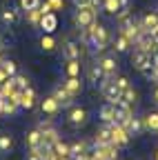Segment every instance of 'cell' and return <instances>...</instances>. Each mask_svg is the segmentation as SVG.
<instances>
[{"mask_svg": "<svg viewBox=\"0 0 158 160\" xmlns=\"http://www.w3.org/2000/svg\"><path fill=\"white\" fill-rule=\"evenodd\" d=\"M40 18H43L40 7H38V9H31V11H27V20H29L31 25H38V22H40Z\"/></svg>", "mask_w": 158, "mask_h": 160, "instance_id": "obj_36", "label": "cell"}, {"mask_svg": "<svg viewBox=\"0 0 158 160\" xmlns=\"http://www.w3.org/2000/svg\"><path fill=\"white\" fill-rule=\"evenodd\" d=\"M67 120H69L71 127H83V125H87V120H89V111H87L85 107L74 105V107H69V111H67Z\"/></svg>", "mask_w": 158, "mask_h": 160, "instance_id": "obj_4", "label": "cell"}, {"mask_svg": "<svg viewBox=\"0 0 158 160\" xmlns=\"http://www.w3.org/2000/svg\"><path fill=\"white\" fill-rule=\"evenodd\" d=\"M40 27L45 29V33H51V31L58 27V18H56V13H54V11L43 13V18H40Z\"/></svg>", "mask_w": 158, "mask_h": 160, "instance_id": "obj_17", "label": "cell"}, {"mask_svg": "<svg viewBox=\"0 0 158 160\" xmlns=\"http://www.w3.org/2000/svg\"><path fill=\"white\" fill-rule=\"evenodd\" d=\"M11 82H13V91L20 93L23 89L29 87V78H27V76H20V73H16V76H11Z\"/></svg>", "mask_w": 158, "mask_h": 160, "instance_id": "obj_28", "label": "cell"}, {"mask_svg": "<svg viewBox=\"0 0 158 160\" xmlns=\"http://www.w3.org/2000/svg\"><path fill=\"white\" fill-rule=\"evenodd\" d=\"M114 107H116V122L125 127V125H127V120L134 116V113H131V105L123 102V100H118V102H114Z\"/></svg>", "mask_w": 158, "mask_h": 160, "instance_id": "obj_9", "label": "cell"}, {"mask_svg": "<svg viewBox=\"0 0 158 160\" xmlns=\"http://www.w3.org/2000/svg\"><path fill=\"white\" fill-rule=\"evenodd\" d=\"M87 153H89V149H87L85 142H74V145H69V158H71V160H85Z\"/></svg>", "mask_w": 158, "mask_h": 160, "instance_id": "obj_18", "label": "cell"}, {"mask_svg": "<svg viewBox=\"0 0 158 160\" xmlns=\"http://www.w3.org/2000/svg\"><path fill=\"white\" fill-rule=\"evenodd\" d=\"M145 78H149V80H154V82H158V56H154V65H151V69L147 71V73H143Z\"/></svg>", "mask_w": 158, "mask_h": 160, "instance_id": "obj_34", "label": "cell"}, {"mask_svg": "<svg viewBox=\"0 0 158 160\" xmlns=\"http://www.w3.org/2000/svg\"><path fill=\"white\" fill-rule=\"evenodd\" d=\"M40 7V0H20V9L23 11H31Z\"/></svg>", "mask_w": 158, "mask_h": 160, "instance_id": "obj_37", "label": "cell"}, {"mask_svg": "<svg viewBox=\"0 0 158 160\" xmlns=\"http://www.w3.org/2000/svg\"><path fill=\"white\" fill-rule=\"evenodd\" d=\"M0 49H3V38H0Z\"/></svg>", "mask_w": 158, "mask_h": 160, "instance_id": "obj_46", "label": "cell"}, {"mask_svg": "<svg viewBox=\"0 0 158 160\" xmlns=\"http://www.w3.org/2000/svg\"><path fill=\"white\" fill-rule=\"evenodd\" d=\"M151 102H154V105L158 107V87H156V89L151 91Z\"/></svg>", "mask_w": 158, "mask_h": 160, "instance_id": "obj_42", "label": "cell"}, {"mask_svg": "<svg viewBox=\"0 0 158 160\" xmlns=\"http://www.w3.org/2000/svg\"><path fill=\"white\" fill-rule=\"evenodd\" d=\"M54 98H56L60 105H69V102H71V96L65 91V87H58V89H56V93H54Z\"/></svg>", "mask_w": 158, "mask_h": 160, "instance_id": "obj_32", "label": "cell"}, {"mask_svg": "<svg viewBox=\"0 0 158 160\" xmlns=\"http://www.w3.org/2000/svg\"><path fill=\"white\" fill-rule=\"evenodd\" d=\"M136 98H138V93H136L134 87H125L123 93H120V100H123V102H127V105H134V102H136Z\"/></svg>", "mask_w": 158, "mask_h": 160, "instance_id": "obj_29", "label": "cell"}, {"mask_svg": "<svg viewBox=\"0 0 158 160\" xmlns=\"http://www.w3.org/2000/svg\"><path fill=\"white\" fill-rule=\"evenodd\" d=\"M87 78H89L91 87H100V85L105 82V80H107V76L103 73V69H100V65H98V62H91V65H89Z\"/></svg>", "mask_w": 158, "mask_h": 160, "instance_id": "obj_10", "label": "cell"}, {"mask_svg": "<svg viewBox=\"0 0 158 160\" xmlns=\"http://www.w3.org/2000/svg\"><path fill=\"white\" fill-rule=\"evenodd\" d=\"M156 160H158V153H156Z\"/></svg>", "mask_w": 158, "mask_h": 160, "instance_id": "obj_48", "label": "cell"}, {"mask_svg": "<svg viewBox=\"0 0 158 160\" xmlns=\"http://www.w3.org/2000/svg\"><path fill=\"white\" fill-rule=\"evenodd\" d=\"M63 58L65 60H80V45L74 40H65L63 42Z\"/></svg>", "mask_w": 158, "mask_h": 160, "instance_id": "obj_12", "label": "cell"}, {"mask_svg": "<svg viewBox=\"0 0 158 160\" xmlns=\"http://www.w3.org/2000/svg\"><path fill=\"white\" fill-rule=\"evenodd\" d=\"M25 140H27V145H29V149H36V147H38V145H40L43 140H45V138H43L40 129H31V131L27 133V138H25Z\"/></svg>", "mask_w": 158, "mask_h": 160, "instance_id": "obj_27", "label": "cell"}, {"mask_svg": "<svg viewBox=\"0 0 158 160\" xmlns=\"http://www.w3.org/2000/svg\"><path fill=\"white\" fill-rule=\"evenodd\" d=\"M74 5L76 7H85V5H89V0H74Z\"/></svg>", "mask_w": 158, "mask_h": 160, "instance_id": "obj_44", "label": "cell"}, {"mask_svg": "<svg viewBox=\"0 0 158 160\" xmlns=\"http://www.w3.org/2000/svg\"><path fill=\"white\" fill-rule=\"evenodd\" d=\"M40 47H43L45 51H54V49H56V40H54L51 36H43V38H40Z\"/></svg>", "mask_w": 158, "mask_h": 160, "instance_id": "obj_35", "label": "cell"}, {"mask_svg": "<svg viewBox=\"0 0 158 160\" xmlns=\"http://www.w3.org/2000/svg\"><path fill=\"white\" fill-rule=\"evenodd\" d=\"M63 160H71V158H63Z\"/></svg>", "mask_w": 158, "mask_h": 160, "instance_id": "obj_47", "label": "cell"}, {"mask_svg": "<svg viewBox=\"0 0 158 160\" xmlns=\"http://www.w3.org/2000/svg\"><path fill=\"white\" fill-rule=\"evenodd\" d=\"M87 31V36H85V40H87V45L91 47V51L94 53H100V51H105L107 49V45H109V33H107V27H103V25H91L89 29H85Z\"/></svg>", "mask_w": 158, "mask_h": 160, "instance_id": "obj_1", "label": "cell"}, {"mask_svg": "<svg viewBox=\"0 0 158 160\" xmlns=\"http://www.w3.org/2000/svg\"><path fill=\"white\" fill-rule=\"evenodd\" d=\"M7 78H9V76H7V71H5L3 67H0V85H3V82H5V80H7Z\"/></svg>", "mask_w": 158, "mask_h": 160, "instance_id": "obj_43", "label": "cell"}, {"mask_svg": "<svg viewBox=\"0 0 158 160\" xmlns=\"http://www.w3.org/2000/svg\"><path fill=\"white\" fill-rule=\"evenodd\" d=\"M47 5H49V9L54 11V9H60V7H63V0H47Z\"/></svg>", "mask_w": 158, "mask_h": 160, "instance_id": "obj_41", "label": "cell"}, {"mask_svg": "<svg viewBox=\"0 0 158 160\" xmlns=\"http://www.w3.org/2000/svg\"><path fill=\"white\" fill-rule=\"evenodd\" d=\"M18 105H20L23 109H27V111L33 109V105H36V91L31 89V85L18 93Z\"/></svg>", "mask_w": 158, "mask_h": 160, "instance_id": "obj_11", "label": "cell"}, {"mask_svg": "<svg viewBox=\"0 0 158 160\" xmlns=\"http://www.w3.org/2000/svg\"><path fill=\"white\" fill-rule=\"evenodd\" d=\"M116 80V82H118V87H120V89H125V87H129V80L125 78V76H118V78H114Z\"/></svg>", "mask_w": 158, "mask_h": 160, "instance_id": "obj_40", "label": "cell"}, {"mask_svg": "<svg viewBox=\"0 0 158 160\" xmlns=\"http://www.w3.org/2000/svg\"><path fill=\"white\" fill-rule=\"evenodd\" d=\"M11 151H13V136L0 133V156H7Z\"/></svg>", "mask_w": 158, "mask_h": 160, "instance_id": "obj_24", "label": "cell"}, {"mask_svg": "<svg viewBox=\"0 0 158 160\" xmlns=\"http://www.w3.org/2000/svg\"><path fill=\"white\" fill-rule=\"evenodd\" d=\"M98 65H100V69H103V73L107 78H116V73H118V58H116V53H105L103 58H98Z\"/></svg>", "mask_w": 158, "mask_h": 160, "instance_id": "obj_7", "label": "cell"}, {"mask_svg": "<svg viewBox=\"0 0 158 160\" xmlns=\"http://www.w3.org/2000/svg\"><path fill=\"white\" fill-rule=\"evenodd\" d=\"M109 129H111V142L120 149V147H127V142H129V133H127V129L123 127V125H118V122H109Z\"/></svg>", "mask_w": 158, "mask_h": 160, "instance_id": "obj_6", "label": "cell"}, {"mask_svg": "<svg viewBox=\"0 0 158 160\" xmlns=\"http://www.w3.org/2000/svg\"><path fill=\"white\" fill-rule=\"evenodd\" d=\"M129 9H131V0H118V13H116V18L127 16Z\"/></svg>", "mask_w": 158, "mask_h": 160, "instance_id": "obj_33", "label": "cell"}, {"mask_svg": "<svg viewBox=\"0 0 158 160\" xmlns=\"http://www.w3.org/2000/svg\"><path fill=\"white\" fill-rule=\"evenodd\" d=\"M131 65H134V69H138L140 73H147L151 69V65H154V56L136 47L134 53H131Z\"/></svg>", "mask_w": 158, "mask_h": 160, "instance_id": "obj_3", "label": "cell"}, {"mask_svg": "<svg viewBox=\"0 0 158 160\" xmlns=\"http://www.w3.org/2000/svg\"><path fill=\"white\" fill-rule=\"evenodd\" d=\"M100 91H103V96H105V100L107 102H118L120 100V93H123V89L118 87V82L114 78H107L105 82L100 85Z\"/></svg>", "mask_w": 158, "mask_h": 160, "instance_id": "obj_5", "label": "cell"}, {"mask_svg": "<svg viewBox=\"0 0 158 160\" xmlns=\"http://www.w3.org/2000/svg\"><path fill=\"white\" fill-rule=\"evenodd\" d=\"M100 118H103L105 125L116 122V107H114V102H107V105L100 107Z\"/></svg>", "mask_w": 158, "mask_h": 160, "instance_id": "obj_22", "label": "cell"}, {"mask_svg": "<svg viewBox=\"0 0 158 160\" xmlns=\"http://www.w3.org/2000/svg\"><path fill=\"white\" fill-rule=\"evenodd\" d=\"M18 20H20V16H18V11L13 7H5L3 13H0V22H3L5 27H13Z\"/></svg>", "mask_w": 158, "mask_h": 160, "instance_id": "obj_15", "label": "cell"}, {"mask_svg": "<svg viewBox=\"0 0 158 160\" xmlns=\"http://www.w3.org/2000/svg\"><path fill=\"white\" fill-rule=\"evenodd\" d=\"M94 156H96V160H116L118 158V147L114 142L111 145H96Z\"/></svg>", "mask_w": 158, "mask_h": 160, "instance_id": "obj_8", "label": "cell"}, {"mask_svg": "<svg viewBox=\"0 0 158 160\" xmlns=\"http://www.w3.org/2000/svg\"><path fill=\"white\" fill-rule=\"evenodd\" d=\"M63 87H65V91H67L71 98H76L78 93L83 91V82H80V78H67L65 82H63Z\"/></svg>", "mask_w": 158, "mask_h": 160, "instance_id": "obj_19", "label": "cell"}, {"mask_svg": "<svg viewBox=\"0 0 158 160\" xmlns=\"http://www.w3.org/2000/svg\"><path fill=\"white\" fill-rule=\"evenodd\" d=\"M140 27H143L145 31H154V29H158V11H149V13H145L143 20H140Z\"/></svg>", "mask_w": 158, "mask_h": 160, "instance_id": "obj_20", "label": "cell"}, {"mask_svg": "<svg viewBox=\"0 0 158 160\" xmlns=\"http://www.w3.org/2000/svg\"><path fill=\"white\" fill-rule=\"evenodd\" d=\"M143 125H145V131L158 133V111H149V113L143 118Z\"/></svg>", "mask_w": 158, "mask_h": 160, "instance_id": "obj_21", "label": "cell"}, {"mask_svg": "<svg viewBox=\"0 0 158 160\" xmlns=\"http://www.w3.org/2000/svg\"><path fill=\"white\" fill-rule=\"evenodd\" d=\"M125 129H127V133H129V136H140V133L145 131V125H143V118H140V116H131V118L127 120V125H125Z\"/></svg>", "mask_w": 158, "mask_h": 160, "instance_id": "obj_13", "label": "cell"}, {"mask_svg": "<svg viewBox=\"0 0 158 160\" xmlns=\"http://www.w3.org/2000/svg\"><path fill=\"white\" fill-rule=\"evenodd\" d=\"M74 22H76L78 29H89V27L96 22V11H94L89 5L78 7V11L74 13Z\"/></svg>", "mask_w": 158, "mask_h": 160, "instance_id": "obj_2", "label": "cell"}, {"mask_svg": "<svg viewBox=\"0 0 158 160\" xmlns=\"http://www.w3.org/2000/svg\"><path fill=\"white\" fill-rule=\"evenodd\" d=\"M3 69L7 71V76H9V78L18 73V67H16V62H13V60H3Z\"/></svg>", "mask_w": 158, "mask_h": 160, "instance_id": "obj_38", "label": "cell"}, {"mask_svg": "<svg viewBox=\"0 0 158 160\" xmlns=\"http://www.w3.org/2000/svg\"><path fill=\"white\" fill-rule=\"evenodd\" d=\"M3 60H5V58H3V56H0V67H3Z\"/></svg>", "mask_w": 158, "mask_h": 160, "instance_id": "obj_45", "label": "cell"}, {"mask_svg": "<svg viewBox=\"0 0 158 160\" xmlns=\"http://www.w3.org/2000/svg\"><path fill=\"white\" fill-rule=\"evenodd\" d=\"M65 76L67 78H80V60H67Z\"/></svg>", "mask_w": 158, "mask_h": 160, "instance_id": "obj_25", "label": "cell"}, {"mask_svg": "<svg viewBox=\"0 0 158 160\" xmlns=\"http://www.w3.org/2000/svg\"><path fill=\"white\" fill-rule=\"evenodd\" d=\"M96 145H111V129H109V125H105V127L98 129V133H96Z\"/></svg>", "mask_w": 158, "mask_h": 160, "instance_id": "obj_26", "label": "cell"}, {"mask_svg": "<svg viewBox=\"0 0 158 160\" xmlns=\"http://www.w3.org/2000/svg\"><path fill=\"white\" fill-rule=\"evenodd\" d=\"M40 111L45 116H56L58 111H60V102H58L54 96H49V98H45L43 102H40Z\"/></svg>", "mask_w": 158, "mask_h": 160, "instance_id": "obj_14", "label": "cell"}, {"mask_svg": "<svg viewBox=\"0 0 158 160\" xmlns=\"http://www.w3.org/2000/svg\"><path fill=\"white\" fill-rule=\"evenodd\" d=\"M103 11L107 13V16H116L118 13V0H103Z\"/></svg>", "mask_w": 158, "mask_h": 160, "instance_id": "obj_30", "label": "cell"}, {"mask_svg": "<svg viewBox=\"0 0 158 160\" xmlns=\"http://www.w3.org/2000/svg\"><path fill=\"white\" fill-rule=\"evenodd\" d=\"M25 160H45V158L38 153L36 149H29V153H27V158H25Z\"/></svg>", "mask_w": 158, "mask_h": 160, "instance_id": "obj_39", "label": "cell"}, {"mask_svg": "<svg viewBox=\"0 0 158 160\" xmlns=\"http://www.w3.org/2000/svg\"><path fill=\"white\" fill-rule=\"evenodd\" d=\"M131 45H134V42H131V40H129L123 31L114 38V49H116V53H127V51L131 49Z\"/></svg>", "mask_w": 158, "mask_h": 160, "instance_id": "obj_16", "label": "cell"}, {"mask_svg": "<svg viewBox=\"0 0 158 160\" xmlns=\"http://www.w3.org/2000/svg\"><path fill=\"white\" fill-rule=\"evenodd\" d=\"M54 153H58V156H63V158H69V145H65L60 138L54 142Z\"/></svg>", "mask_w": 158, "mask_h": 160, "instance_id": "obj_31", "label": "cell"}, {"mask_svg": "<svg viewBox=\"0 0 158 160\" xmlns=\"http://www.w3.org/2000/svg\"><path fill=\"white\" fill-rule=\"evenodd\" d=\"M38 129H40V133H43V138L47 140V142H56V140H58V131L49 125V122H40V127H38Z\"/></svg>", "mask_w": 158, "mask_h": 160, "instance_id": "obj_23", "label": "cell"}]
</instances>
